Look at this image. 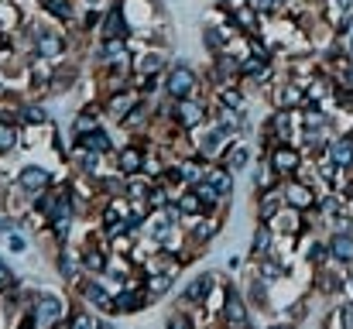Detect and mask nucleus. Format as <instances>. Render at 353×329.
<instances>
[{
    "instance_id": "obj_7",
    "label": "nucleus",
    "mask_w": 353,
    "mask_h": 329,
    "mask_svg": "<svg viewBox=\"0 0 353 329\" xmlns=\"http://www.w3.org/2000/svg\"><path fill=\"white\" fill-rule=\"evenodd\" d=\"M312 292L323 295L330 306L336 299H350V285H347V271H336L333 261L323 268H312Z\"/></svg>"
},
{
    "instance_id": "obj_28",
    "label": "nucleus",
    "mask_w": 353,
    "mask_h": 329,
    "mask_svg": "<svg viewBox=\"0 0 353 329\" xmlns=\"http://www.w3.org/2000/svg\"><path fill=\"white\" fill-rule=\"evenodd\" d=\"M141 281H144V288H148V295L158 302V299H165L172 288H175V281H179V275H168V271H151V275H141Z\"/></svg>"
},
{
    "instance_id": "obj_26",
    "label": "nucleus",
    "mask_w": 353,
    "mask_h": 329,
    "mask_svg": "<svg viewBox=\"0 0 353 329\" xmlns=\"http://www.w3.org/2000/svg\"><path fill=\"white\" fill-rule=\"evenodd\" d=\"M72 141H79V144H86V148H93V151H100V154H114L117 151V137H114V130L107 127V123H100L97 130H90V134H83V137H72Z\"/></svg>"
},
{
    "instance_id": "obj_22",
    "label": "nucleus",
    "mask_w": 353,
    "mask_h": 329,
    "mask_svg": "<svg viewBox=\"0 0 353 329\" xmlns=\"http://www.w3.org/2000/svg\"><path fill=\"white\" fill-rule=\"evenodd\" d=\"M278 240H281V237L271 230V223H257V226H254V237H250V247H247L250 261L268 257V254H278Z\"/></svg>"
},
{
    "instance_id": "obj_16",
    "label": "nucleus",
    "mask_w": 353,
    "mask_h": 329,
    "mask_svg": "<svg viewBox=\"0 0 353 329\" xmlns=\"http://www.w3.org/2000/svg\"><path fill=\"white\" fill-rule=\"evenodd\" d=\"M281 192H285V203L288 206H295V210H312L316 206V199H319V192H316V182H305V179H299V175H292V179H281Z\"/></svg>"
},
{
    "instance_id": "obj_10",
    "label": "nucleus",
    "mask_w": 353,
    "mask_h": 329,
    "mask_svg": "<svg viewBox=\"0 0 353 329\" xmlns=\"http://www.w3.org/2000/svg\"><path fill=\"white\" fill-rule=\"evenodd\" d=\"M14 182L34 196V192H41V189H52V186L59 182V175H55L48 165H41L38 158H28V161H21V165L14 168Z\"/></svg>"
},
{
    "instance_id": "obj_35",
    "label": "nucleus",
    "mask_w": 353,
    "mask_h": 329,
    "mask_svg": "<svg viewBox=\"0 0 353 329\" xmlns=\"http://www.w3.org/2000/svg\"><path fill=\"white\" fill-rule=\"evenodd\" d=\"M7 250H10L14 257L28 254V233H24V230H14V233H7Z\"/></svg>"
},
{
    "instance_id": "obj_39",
    "label": "nucleus",
    "mask_w": 353,
    "mask_h": 329,
    "mask_svg": "<svg viewBox=\"0 0 353 329\" xmlns=\"http://www.w3.org/2000/svg\"><path fill=\"white\" fill-rule=\"evenodd\" d=\"M83 7H107V0H79Z\"/></svg>"
},
{
    "instance_id": "obj_27",
    "label": "nucleus",
    "mask_w": 353,
    "mask_h": 329,
    "mask_svg": "<svg viewBox=\"0 0 353 329\" xmlns=\"http://www.w3.org/2000/svg\"><path fill=\"white\" fill-rule=\"evenodd\" d=\"M141 93L130 86V90H117V93H107L103 97V110H107V120H114V123H120L123 120V113L134 107V100H137Z\"/></svg>"
},
{
    "instance_id": "obj_38",
    "label": "nucleus",
    "mask_w": 353,
    "mask_h": 329,
    "mask_svg": "<svg viewBox=\"0 0 353 329\" xmlns=\"http://www.w3.org/2000/svg\"><path fill=\"white\" fill-rule=\"evenodd\" d=\"M14 278H17V271H14V268H10V264H7V261L0 257V288H7V285H10Z\"/></svg>"
},
{
    "instance_id": "obj_42",
    "label": "nucleus",
    "mask_w": 353,
    "mask_h": 329,
    "mask_svg": "<svg viewBox=\"0 0 353 329\" xmlns=\"http://www.w3.org/2000/svg\"><path fill=\"white\" fill-rule=\"evenodd\" d=\"M350 48H353V31H350Z\"/></svg>"
},
{
    "instance_id": "obj_30",
    "label": "nucleus",
    "mask_w": 353,
    "mask_h": 329,
    "mask_svg": "<svg viewBox=\"0 0 353 329\" xmlns=\"http://www.w3.org/2000/svg\"><path fill=\"white\" fill-rule=\"evenodd\" d=\"M21 134H24L21 123H7V120H0V158H3V161H7L10 154L21 151Z\"/></svg>"
},
{
    "instance_id": "obj_25",
    "label": "nucleus",
    "mask_w": 353,
    "mask_h": 329,
    "mask_svg": "<svg viewBox=\"0 0 353 329\" xmlns=\"http://www.w3.org/2000/svg\"><path fill=\"white\" fill-rule=\"evenodd\" d=\"M52 123V113L45 107L41 97H21V127H48Z\"/></svg>"
},
{
    "instance_id": "obj_1",
    "label": "nucleus",
    "mask_w": 353,
    "mask_h": 329,
    "mask_svg": "<svg viewBox=\"0 0 353 329\" xmlns=\"http://www.w3.org/2000/svg\"><path fill=\"white\" fill-rule=\"evenodd\" d=\"M189 137H192L196 154H199L203 161H220V158H223V151L234 144L240 134H236V130H230L227 123H220V120H213V117H210V120H206L203 127H196Z\"/></svg>"
},
{
    "instance_id": "obj_24",
    "label": "nucleus",
    "mask_w": 353,
    "mask_h": 329,
    "mask_svg": "<svg viewBox=\"0 0 353 329\" xmlns=\"http://www.w3.org/2000/svg\"><path fill=\"white\" fill-rule=\"evenodd\" d=\"M281 206H285V192H281V186H274V189L254 196V217H257V223H271V219L278 217Z\"/></svg>"
},
{
    "instance_id": "obj_4",
    "label": "nucleus",
    "mask_w": 353,
    "mask_h": 329,
    "mask_svg": "<svg viewBox=\"0 0 353 329\" xmlns=\"http://www.w3.org/2000/svg\"><path fill=\"white\" fill-rule=\"evenodd\" d=\"M151 302H154V299L148 295L144 281H141V278H134V281L120 285L117 292H114V306H110V316H114V319H127V316H137V312H144V309H148Z\"/></svg>"
},
{
    "instance_id": "obj_11",
    "label": "nucleus",
    "mask_w": 353,
    "mask_h": 329,
    "mask_svg": "<svg viewBox=\"0 0 353 329\" xmlns=\"http://www.w3.org/2000/svg\"><path fill=\"white\" fill-rule=\"evenodd\" d=\"M216 285H220V275H216V271H203V275H196V278H192V281L179 292L175 306L203 312V306L210 302V295H213V288H216Z\"/></svg>"
},
{
    "instance_id": "obj_6",
    "label": "nucleus",
    "mask_w": 353,
    "mask_h": 329,
    "mask_svg": "<svg viewBox=\"0 0 353 329\" xmlns=\"http://www.w3.org/2000/svg\"><path fill=\"white\" fill-rule=\"evenodd\" d=\"M48 261H52V271H55V278L62 281V288L76 285V281L86 275V271H83V257H79V243H76V240L59 243L55 254H52Z\"/></svg>"
},
{
    "instance_id": "obj_40",
    "label": "nucleus",
    "mask_w": 353,
    "mask_h": 329,
    "mask_svg": "<svg viewBox=\"0 0 353 329\" xmlns=\"http://www.w3.org/2000/svg\"><path fill=\"white\" fill-rule=\"evenodd\" d=\"M347 285H350V299H353V268L347 271Z\"/></svg>"
},
{
    "instance_id": "obj_18",
    "label": "nucleus",
    "mask_w": 353,
    "mask_h": 329,
    "mask_svg": "<svg viewBox=\"0 0 353 329\" xmlns=\"http://www.w3.org/2000/svg\"><path fill=\"white\" fill-rule=\"evenodd\" d=\"M230 24H234V31L240 38H250V34H261L264 31V17L247 3V0H240V3H230Z\"/></svg>"
},
{
    "instance_id": "obj_17",
    "label": "nucleus",
    "mask_w": 353,
    "mask_h": 329,
    "mask_svg": "<svg viewBox=\"0 0 353 329\" xmlns=\"http://www.w3.org/2000/svg\"><path fill=\"white\" fill-rule=\"evenodd\" d=\"M97 38H134V28H130V21H127V14H123L120 0H110V3H107Z\"/></svg>"
},
{
    "instance_id": "obj_15",
    "label": "nucleus",
    "mask_w": 353,
    "mask_h": 329,
    "mask_svg": "<svg viewBox=\"0 0 353 329\" xmlns=\"http://www.w3.org/2000/svg\"><path fill=\"white\" fill-rule=\"evenodd\" d=\"M154 123V100L151 97H137L134 100V107L123 113V120H120V134L127 137V134H148V127Z\"/></svg>"
},
{
    "instance_id": "obj_31",
    "label": "nucleus",
    "mask_w": 353,
    "mask_h": 329,
    "mask_svg": "<svg viewBox=\"0 0 353 329\" xmlns=\"http://www.w3.org/2000/svg\"><path fill=\"white\" fill-rule=\"evenodd\" d=\"M274 186H281V175L271 168V161H268V154L254 165V196L257 192H268V189H274Z\"/></svg>"
},
{
    "instance_id": "obj_41",
    "label": "nucleus",
    "mask_w": 353,
    "mask_h": 329,
    "mask_svg": "<svg viewBox=\"0 0 353 329\" xmlns=\"http://www.w3.org/2000/svg\"><path fill=\"white\" fill-rule=\"evenodd\" d=\"M7 97V83H3V76H0V100Z\"/></svg>"
},
{
    "instance_id": "obj_32",
    "label": "nucleus",
    "mask_w": 353,
    "mask_h": 329,
    "mask_svg": "<svg viewBox=\"0 0 353 329\" xmlns=\"http://www.w3.org/2000/svg\"><path fill=\"white\" fill-rule=\"evenodd\" d=\"M175 210L182 213V219H192V217H199V213H206V210H203V203H199V196H196L189 186L175 192Z\"/></svg>"
},
{
    "instance_id": "obj_12",
    "label": "nucleus",
    "mask_w": 353,
    "mask_h": 329,
    "mask_svg": "<svg viewBox=\"0 0 353 329\" xmlns=\"http://www.w3.org/2000/svg\"><path fill=\"white\" fill-rule=\"evenodd\" d=\"M305 79H295V76H278L274 83H271V90H268V97H271V107L278 110H299L305 103Z\"/></svg>"
},
{
    "instance_id": "obj_34",
    "label": "nucleus",
    "mask_w": 353,
    "mask_h": 329,
    "mask_svg": "<svg viewBox=\"0 0 353 329\" xmlns=\"http://www.w3.org/2000/svg\"><path fill=\"white\" fill-rule=\"evenodd\" d=\"M158 179H151L148 172H137V175H127V196L130 199H148V192L154 189Z\"/></svg>"
},
{
    "instance_id": "obj_36",
    "label": "nucleus",
    "mask_w": 353,
    "mask_h": 329,
    "mask_svg": "<svg viewBox=\"0 0 353 329\" xmlns=\"http://www.w3.org/2000/svg\"><path fill=\"white\" fill-rule=\"evenodd\" d=\"M247 3H250L264 21H268V17H278V3H274V0H247Z\"/></svg>"
},
{
    "instance_id": "obj_23",
    "label": "nucleus",
    "mask_w": 353,
    "mask_h": 329,
    "mask_svg": "<svg viewBox=\"0 0 353 329\" xmlns=\"http://www.w3.org/2000/svg\"><path fill=\"white\" fill-rule=\"evenodd\" d=\"M326 243H330L333 264H353V230L350 226H333V233L326 237Z\"/></svg>"
},
{
    "instance_id": "obj_8",
    "label": "nucleus",
    "mask_w": 353,
    "mask_h": 329,
    "mask_svg": "<svg viewBox=\"0 0 353 329\" xmlns=\"http://www.w3.org/2000/svg\"><path fill=\"white\" fill-rule=\"evenodd\" d=\"M220 323L230 329H247L254 323V312H250V302L243 295V288L227 281V299H223V309H220Z\"/></svg>"
},
{
    "instance_id": "obj_2",
    "label": "nucleus",
    "mask_w": 353,
    "mask_h": 329,
    "mask_svg": "<svg viewBox=\"0 0 353 329\" xmlns=\"http://www.w3.org/2000/svg\"><path fill=\"white\" fill-rule=\"evenodd\" d=\"M199 83H203V76L196 72V66L185 62V59H175V62L165 69L161 97H168V100H189V97L199 93Z\"/></svg>"
},
{
    "instance_id": "obj_13",
    "label": "nucleus",
    "mask_w": 353,
    "mask_h": 329,
    "mask_svg": "<svg viewBox=\"0 0 353 329\" xmlns=\"http://www.w3.org/2000/svg\"><path fill=\"white\" fill-rule=\"evenodd\" d=\"M268 161H271V168L281 175V179H292V175H299V168L305 165V151L295 144V141H281V144H271L268 151Z\"/></svg>"
},
{
    "instance_id": "obj_3",
    "label": "nucleus",
    "mask_w": 353,
    "mask_h": 329,
    "mask_svg": "<svg viewBox=\"0 0 353 329\" xmlns=\"http://www.w3.org/2000/svg\"><path fill=\"white\" fill-rule=\"evenodd\" d=\"M295 134H299V117H295V110H278V107H271L268 120L261 123V148L268 151L271 144H281V141H295Z\"/></svg>"
},
{
    "instance_id": "obj_29",
    "label": "nucleus",
    "mask_w": 353,
    "mask_h": 329,
    "mask_svg": "<svg viewBox=\"0 0 353 329\" xmlns=\"http://www.w3.org/2000/svg\"><path fill=\"white\" fill-rule=\"evenodd\" d=\"M220 161H223V165L236 175V172H243V168L254 161V151H250V144H247V141H240V137H236L234 144L223 151V158H220Z\"/></svg>"
},
{
    "instance_id": "obj_20",
    "label": "nucleus",
    "mask_w": 353,
    "mask_h": 329,
    "mask_svg": "<svg viewBox=\"0 0 353 329\" xmlns=\"http://www.w3.org/2000/svg\"><path fill=\"white\" fill-rule=\"evenodd\" d=\"M271 281H264L261 275H257V268H250L247 271V285H243V295H247V302H250V309H257V312H271V306H274V299H271Z\"/></svg>"
},
{
    "instance_id": "obj_33",
    "label": "nucleus",
    "mask_w": 353,
    "mask_h": 329,
    "mask_svg": "<svg viewBox=\"0 0 353 329\" xmlns=\"http://www.w3.org/2000/svg\"><path fill=\"white\" fill-rule=\"evenodd\" d=\"M302 257H305L312 268H323V264L333 261V257H330V243L319 240V237H312V233H309V247H302Z\"/></svg>"
},
{
    "instance_id": "obj_14",
    "label": "nucleus",
    "mask_w": 353,
    "mask_h": 329,
    "mask_svg": "<svg viewBox=\"0 0 353 329\" xmlns=\"http://www.w3.org/2000/svg\"><path fill=\"white\" fill-rule=\"evenodd\" d=\"M172 66L165 45H144V48H134V79H144V76H165V69Z\"/></svg>"
},
{
    "instance_id": "obj_37",
    "label": "nucleus",
    "mask_w": 353,
    "mask_h": 329,
    "mask_svg": "<svg viewBox=\"0 0 353 329\" xmlns=\"http://www.w3.org/2000/svg\"><path fill=\"white\" fill-rule=\"evenodd\" d=\"M14 230H21V217L0 210V237H7V233H14Z\"/></svg>"
},
{
    "instance_id": "obj_5",
    "label": "nucleus",
    "mask_w": 353,
    "mask_h": 329,
    "mask_svg": "<svg viewBox=\"0 0 353 329\" xmlns=\"http://www.w3.org/2000/svg\"><path fill=\"white\" fill-rule=\"evenodd\" d=\"M72 295L62 288V292H52V288H41V295H38V306H34V319H38V326H62L65 323V316H69V309H72Z\"/></svg>"
},
{
    "instance_id": "obj_21",
    "label": "nucleus",
    "mask_w": 353,
    "mask_h": 329,
    "mask_svg": "<svg viewBox=\"0 0 353 329\" xmlns=\"http://www.w3.org/2000/svg\"><path fill=\"white\" fill-rule=\"evenodd\" d=\"M326 158L343 168V172H353V130H336L333 141L326 144Z\"/></svg>"
},
{
    "instance_id": "obj_9",
    "label": "nucleus",
    "mask_w": 353,
    "mask_h": 329,
    "mask_svg": "<svg viewBox=\"0 0 353 329\" xmlns=\"http://www.w3.org/2000/svg\"><path fill=\"white\" fill-rule=\"evenodd\" d=\"M182 226H185V240L196 250H206L223 230V213H199L192 219H182Z\"/></svg>"
},
{
    "instance_id": "obj_19",
    "label": "nucleus",
    "mask_w": 353,
    "mask_h": 329,
    "mask_svg": "<svg viewBox=\"0 0 353 329\" xmlns=\"http://www.w3.org/2000/svg\"><path fill=\"white\" fill-rule=\"evenodd\" d=\"M271 230H274L278 237H292V240H299V237H305V230H309V226H305V213L285 203V206L278 210V217L271 219ZM309 233H312V230H309Z\"/></svg>"
}]
</instances>
